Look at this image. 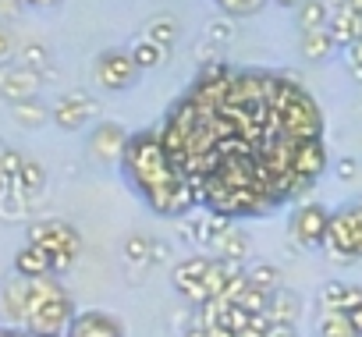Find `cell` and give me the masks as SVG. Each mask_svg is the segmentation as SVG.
I'll return each mask as SVG.
<instances>
[{
    "label": "cell",
    "instance_id": "cell-1",
    "mask_svg": "<svg viewBox=\"0 0 362 337\" xmlns=\"http://www.w3.org/2000/svg\"><path fill=\"white\" fill-rule=\"evenodd\" d=\"M75 319L71 295L57 284V277L29 280V305H25V330L36 337H68Z\"/></svg>",
    "mask_w": 362,
    "mask_h": 337
},
{
    "label": "cell",
    "instance_id": "cell-2",
    "mask_svg": "<svg viewBox=\"0 0 362 337\" xmlns=\"http://www.w3.org/2000/svg\"><path fill=\"white\" fill-rule=\"evenodd\" d=\"M29 242L43 245L54 256V277L64 273V270H71L75 259H78V252H82V238H78V231L68 220H36L29 227Z\"/></svg>",
    "mask_w": 362,
    "mask_h": 337
},
{
    "label": "cell",
    "instance_id": "cell-3",
    "mask_svg": "<svg viewBox=\"0 0 362 337\" xmlns=\"http://www.w3.org/2000/svg\"><path fill=\"white\" fill-rule=\"evenodd\" d=\"M330 227V210L320 203H298L288 220V235L298 249H323Z\"/></svg>",
    "mask_w": 362,
    "mask_h": 337
},
{
    "label": "cell",
    "instance_id": "cell-4",
    "mask_svg": "<svg viewBox=\"0 0 362 337\" xmlns=\"http://www.w3.org/2000/svg\"><path fill=\"white\" fill-rule=\"evenodd\" d=\"M93 78H96L103 89H110V93H124V89L135 85L139 64L132 61L128 50H103V54L96 57V64H93Z\"/></svg>",
    "mask_w": 362,
    "mask_h": 337
},
{
    "label": "cell",
    "instance_id": "cell-5",
    "mask_svg": "<svg viewBox=\"0 0 362 337\" xmlns=\"http://www.w3.org/2000/svg\"><path fill=\"white\" fill-rule=\"evenodd\" d=\"M206 270H210V259L206 256H185L181 263H174V273H170V280H174V291L185 298L189 305H206L210 302V291H206Z\"/></svg>",
    "mask_w": 362,
    "mask_h": 337
},
{
    "label": "cell",
    "instance_id": "cell-6",
    "mask_svg": "<svg viewBox=\"0 0 362 337\" xmlns=\"http://www.w3.org/2000/svg\"><path fill=\"white\" fill-rule=\"evenodd\" d=\"M100 114V103L89 96V93H64L54 107H50V121L64 131H78L86 128L93 117Z\"/></svg>",
    "mask_w": 362,
    "mask_h": 337
},
{
    "label": "cell",
    "instance_id": "cell-7",
    "mask_svg": "<svg viewBox=\"0 0 362 337\" xmlns=\"http://www.w3.org/2000/svg\"><path fill=\"white\" fill-rule=\"evenodd\" d=\"M40 75L36 71H29L25 64H8V68H0V100H8L11 107L15 103H22V100H33L36 93H40Z\"/></svg>",
    "mask_w": 362,
    "mask_h": 337
},
{
    "label": "cell",
    "instance_id": "cell-8",
    "mask_svg": "<svg viewBox=\"0 0 362 337\" xmlns=\"http://www.w3.org/2000/svg\"><path fill=\"white\" fill-rule=\"evenodd\" d=\"M128 149V131L114 121H103L96 124V131L89 135V153L100 160V163H110V160H121Z\"/></svg>",
    "mask_w": 362,
    "mask_h": 337
},
{
    "label": "cell",
    "instance_id": "cell-9",
    "mask_svg": "<svg viewBox=\"0 0 362 337\" xmlns=\"http://www.w3.org/2000/svg\"><path fill=\"white\" fill-rule=\"evenodd\" d=\"M25 305H29V280L15 273L11 280L0 284V316H4V323L25 330Z\"/></svg>",
    "mask_w": 362,
    "mask_h": 337
},
{
    "label": "cell",
    "instance_id": "cell-10",
    "mask_svg": "<svg viewBox=\"0 0 362 337\" xmlns=\"http://www.w3.org/2000/svg\"><path fill=\"white\" fill-rule=\"evenodd\" d=\"M327 29L334 32V43L348 50L351 43L362 40V11L351 8V4H330V22H327Z\"/></svg>",
    "mask_w": 362,
    "mask_h": 337
},
{
    "label": "cell",
    "instance_id": "cell-11",
    "mask_svg": "<svg viewBox=\"0 0 362 337\" xmlns=\"http://www.w3.org/2000/svg\"><path fill=\"white\" fill-rule=\"evenodd\" d=\"M68 337H124L121 323L103 312V309H89V312H75Z\"/></svg>",
    "mask_w": 362,
    "mask_h": 337
},
{
    "label": "cell",
    "instance_id": "cell-12",
    "mask_svg": "<svg viewBox=\"0 0 362 337\" xmlns=\"http://www.w3.org/2000/svg\"><path fill=\"white\" fill-rule=\"evenodd\" d=\"M177 235L185 238L189 245H196V249H214V242H217V213H185L181 217V227H177Z\"/></svg>",
    "mask_w": 362,
    "mask_h": 337
},
{
    "label": "cell",
    "instance_id": "cell-13",
    "mask_svg": "<svg viewBox=\"0 0 362 337\" xmlns=\"http://www.w3.org/2000/svg\"><path fill=\"white\" fill-rule=\"evenodd\" d=\"M15 273L25 277V280H36V277H54V256L36 245V242H25L18 252H15Z\"/></svg>",
    "mask_w": 362,
    "mask_h": 337
},
{
    "label": "cell",
    "instance_id": "cell-14",
    "mask_svg": "<svg viewBox=\"0 0 362 337\" xmlns=\"http://www.w3.org/2000/svg\"><path fill=\"white\" fill-rule=\"evenodd\" d=\"M323 171H327V149H323V142L320 138H302L295 146V175L316 182Z\"/></svg>",
    "mask_w": 362,
    "mask_h": 337
},
{
    "label": "cell",
    "instance_id": "cell-15",
    "mask_svg": "<svg viewBox=\"0 0 362 337\" xmlns=\"http://www.w3.org/2000/svg\"><path fill=\"white\" fill-rule=\"evenodd\" d=\"M355 305H362V288H358V284L330 280V284L320 288V309H330V312H351Z\"/></svg>",
    "mask_w": 362,
    "mask_h": 337
},
{
    "label": "cell",
    "instance_id": "cell-16",
    "mask_svg": "<svg viewBox=\"0 0 362 337\" xmlns=\"http://www.w3.org/2000/svg\"><path fill=\"white\" fill-rule=\"evenodd\" d=\"M334 32L330 29H313V32H302V43H298V54L313 64H323L330 54H334Z\"/></svg>",
    "mask_w": 362,
    "mask_h": 337
},
{
    "label": "cell",
    "instance_id": "cell-17",
    "mask_svg": "<svg viewBox=\"0 0 362 337\" xmlns=\"http://www.w3.org/2000/svg\"><path fill=\"white\" fill-rule=\"evenodd\" d=\"M11 185H15V189H18V192H22L29 203H33V199H36V196L47 189V171H43V163L25 156V167L18 171V178H15Z\"/></svg>",
    "mask_w": 362,
    "mask_h": 337
},
{
    "label": "cell",
    "instance_id": "cell-18",
    "mask_svg": "<svg viewBox=\"0 0 362 337\" xmlns=\"http://www.w3.org/2000/svg\"><path fill=\"white\" fill-rule=\"evenodd\" d=\"M146 40H153L156 47H163V50H170L174 43H177V36H181V22L174 18V15H156V18H149L146 22V32H142Z\"/></svg>",
    "mask_w": 362,
    "mask_h": 337
},
{
    "label": "cell",
    "instance_id": "cell-19",
    "mask_svg": "<svg viewBox=\"0 0 362 337\" xmlns=\"http://www.w3.org/2000/svg\"><path fill=\"white\" fill-rule=\"evenodd\" d=\"M153 242L156 238H149V235H128L124 238V263H128V270L135 273H142L146 266H153Z\"/></svg>",
    "mask_w": 362,
    "mask_h": 337
},
{
    "label": "cell",
    "instance_id": "cell-20",
    "mask_svg": "<svg viewBox=\"0 0 362 337\" xmlns=\"http://www.w3.org/2000/svg\"><path fill=\"white\" fill-rule=\"evenodd\" d=\"M128 54H132V61L139 64V71H153V68H160V64L167 61V54H170V50L156 47V43H153V40H146V36H135V40H132V47H128Z\"/></svg>",
    "mask_w": 362,
    "mask_h": 337
},
{
    "label": "cell",
    "instance_id": "cell-21",
    "mask_svg": "<svg viewBox=\"0 0 362 337\" xmlns=\"http://www.w3.org/2000/svg\"><path fill=\"white\" fill-rule=\"evenodd\" d=\"M298 312H302V298L295 295V291H288L284 284L270 295V305H267V316L270 319H284V323H295L298 319Z\"/></svg>",
    "mask_w": 362,
    "mask_h": 337
},
{
    "label": "cell",
    "instance_id": "cell-22",
    "mask_svg": "<svg viewBox=\"0 0 362 337\" xmlns=\"http://www.w3.org/2000/svg\"><path fill=\"white\" fill-rule=\"evenodd\" d=\"M295 15H298V29H302V32L327 29V22H330V4H327V0H302V4L295 8Z\"/></svg>",
    "mask_w": 362,
    "mask_h": 337
},
{
    "label": "cell",
    "instance_id": "cell-23",
    "mask_svg": "<svg viewBox=\"0 0 362 337\" xmlns=\"http://www.w3.org/2000/svg\"><path fill=\"white\" fill-rule=\"evenodd\" d=\"M316 337H358V330L351 326V316L348 312L323 309L320 319H316Z\"/></svg>",
    "mask_w": 362,
    "mask_h": 337
},
{
    "label": "cell",
    "instance_id": "cell-24",
    "mask_svg": "<svg viewBox=\"0 0 362 337\" xmlns=\"http://www.w3.org/2000/svg\"><path fill=\"white\" fill-rule=\"evenodd\" d=\"M18 57H22V64L29 68V71H36L40 78H54V57H50V50L43 47V43H25L22 50H18Z\"/></svg>",
    "mask_w": 362,
    "mask_h": 337
},
{
    "label": "cell",
    "instance_id": "cell-25",
    "mask_svg": "<svg viewBox=\"0 0 362 337\" xmlns=\"http://www.w3.org/2000/svg\"><path fill=\"white\" fill-rule=\"evenodd\" d=\"M11 117H15V124H22V128H43V124L50 121V107H43V103L33 96V100L15 103V107H11Z\"/></svg>",
    "mask_w": 362,
    "mask_h": 337
},
{
    "label": "cell",
    "instance_id": "cell-26",
    "mask_svg": "<svg viewBox=\"0 0 362 337\" xmlns=\"http://www.w3.org/2000/svg\"><path fill=\"white\" fill-rule=\"evenodd\" d=\"M249 249H252V242H249V235L242 231V227H228V235L217 242V252L224 256V259H235V263H245L249 259Z\"/></svg>",
    "mask_w": 362,
    "mask_h": 337
},
{
    "label": "cell",
    "instance_id": "cell-27",
    "mask_svg": "<svg viewBox=\"0 0 362 337\" xmlns=\"http://www.w3.org/2000/svg\"><path fill=\"white\" fill-rule=\"evenodd\" d=\"M203 36H206V43H214L217 50H224V47L235 40V18H231V15H217V18H210Z\"/></svg>",
    "mask_w": 362,
    "mask_h": 337
},
{
    "label": "cell",
    "instance_id": "cell-28",
    "mask_svg": "<svg viewBox=\"0 0 362 337\" xmlns=\"http://www.w3.org/2000/svg\"><path fill=\"white\" fill-rule=\"evenodd\" d=\"M249 284H252L256 291L274 295V291L281 288V273H277L274 263H252V266H249Z\"/></svg>",
    "mask_w": 362,
    "mask_h": 337
},
{
    "label": "cell",
    "instance_id": "cell-29",
    "mask_svg": "<svg viewBox=\"0 0 362 337\" xmlns=\"http://www.w3.org/2000/svg\"><path fill=\"white\" fill-rule=\"evenodd\" d=\"M214 4L221 8V15H231V18H249V15H256L263 4H270V0H214Z\"/></svg>",
    "mask_w": 362,
    "mask_h": 337
},
{
    "label": "cell",
    "instance_id": "cell-30",
    "mask_svg": "<svg viewBox=\"0 0 362 337\" xmlns=\"http://www.w3.org/2000/svg\"><path fill=\"white\" fill-rule=\"evenodd\" d=\"M25 210H29V199L11 185V192L0 199V217H4V220H18V217H25Z\"/></svg>",
    "mask_w": 362,
    "mask_h": 337
},
{
    "label": "cell",
    "instance_id": "cell-31",
    "mask_svg": "<svg viewBox=\"0 0 362 337\" xmlns=\"http://www.w3.org/2000/svg\"><path fill=\"white\" fill-rule=\"evenodd\" d=\"M238 305H242L245 312L259 316V312H267V305H270V295H267V291H256V288L249 284V288H245V295L238 298Z\"/></svg>",
    "mask_w": 362,
    "mask_h": 337
},
{
    "label": "cell",
    "instance_id": "cell-32",
    "mask_svg": "<svg viewBox=\"0 0 362 337\" xmlns=\"http://www.w3.org/2000/svg\"><path fill=\"white\" fill-rule=\"evenodd\" d=\"M22 167H25V156H22L18 149H4V163H0V175H4L8 182H15Z\"/></svg>",
    "mask_w": 362,
    "mask_h": 337
},
{
    "label": "cell",
    "instance_id": "cell-33",
    "mask_svg": "<svg viewBox=\"0 0 362 337\" xmlns=\"http://www.w3.org/2000/svg\"><path fill=\"white\" fill-rule=\"evenodd\" d=\"M358 171H362V163H358L355 156H341V160H337V167H334L337 182H355V178H358Z\"/></svg>",
    "mask_w": 362,
    "mask_h": 337
},
{
    "label": "cell",
    "instance_id": "cell-34",
    "mask_svg": "<svg viewBox=\"0 0 362 337\" xmlns=\"http://www.w3.org/2000/svg\"><path fill=\"white\" fill-rule=\"evenodd\" d=\"M15 57V36L8 29H0V68H8Z\"/></svg>",
    "mask_w": 362,
    "mask_h": 337
},
{
    "label": "cell",
    "instance_id": "cell-35",
    "mask_svg": "<svg viewBox=\"0 0 362 337\" xmlns=\"http://www.w3.org/2000/svg\"><path fill=\"white\" fill-rule=\"evenodd\" d=\"M263 337H298V333H295V323L270 319V326H267V333H263Z\"/></svg>",
    "mask_w": 362,
    "mask_h": 337
},
{
    "label": "cell",
    "instance_id": "cell-36",
    "mask_svg": "<svg viewBox=\"0 0 362 337\" xmlns=\"http://www.w3.org/2000/svg\"><path fill=\"white\" fill-rule=\"evenodd\" d=\"M181 337H210V330L196 319V312H192V319H189V326H185V333H181Z\"/></svg>",
    "mask_w": 362,
    "mask_h": 337
},
{
    "label": "cell",
    "instance_id": "cell-37",
    "mask_svg": "<svg viewBox=\"0 0 362 337\" xmlns=\"http://www.w3.org/2000/svg\"><path fill=\"white\" fill-rule=\"evenodd\" d=\"M167 256H170V249H167L163 242H153V266H160V263H167Z\"/></svg>",
    "mask_w": 362,
    "mask_h": 337
},
{
    "label": "cell",
    "instance_id": "cell-38",
    "mask_svg": "<svg viewBox=\"0 0 362 337\" xmlns=\"http://www.w3.org/2000/svg\"><path fill=\"white\" fill-rule=\"evenodd\" d=\"M344 61H348V75L362 85V61H355V57H344Z\"/></svg>",
    "mask_w": 362,
    "mask_h": 337
},
{
    "label": "cell",
    "instance_id": "cell-39",
    "mask_svg": "<svg viewBox=\"0 0 362 337\" xmlns=\"http://www.w3.org/2000/svg\"><path fill=\"white\" fill-rule=\"evenodd\" d=\"M0 337H29V330H22V326H0Z\"/></svg>",
    "mask_w": 362,
    "mask_h": 337
},
{
    "label": "cell",
    "instance_id": "cell-40",
    "mask_svg": "<svg viewBox=\"0 0 362 337\" xmlns=\"http://www.w3.org/2000/svg\"><path fill=\"white\" fill-rule=\"evenodd\" d=\"M348 316H351V326H355V330H358V337H362V305H355Z\"/></svg>",
    "mask_w": 362,
    "mask_h": 337
},
{
    "label": "cell",
    "instance_id": "cell-41",
    "mask_svg": "<svg viewBox=\"0 0 362 337\" xmlns=\"http://www.w3.org/2000/svg\"><path fill=\"white\" fill-rule=\"evenodd\" d=\"M270 4H277V8H298L302 0H270Z\"/></svg>",
    "mask_w": 362,
    "mask_h": 337
},
{
    "label": "cell",
    "instance_id": "cell-42",
    "mask_svg": "<svg viewBox=\"0 0 362 337\" xmlns=\"http://www.w3.org/2000/svg\"><path fill=\"white\" fill-rule=\"evenodd\" d=\"M8 192H11V182H8V178H4V175H0V199H4V196H8Z\"/></svg>",
    "mask_w": 362,
    "mask_h": 337
},
{
    "label": "cell",
    "instance_id": "cell-43",
    "mask_svg": "<svg viewBox=\"0 0 362 337\" xmlns=\"http://www.w3.org/2000/svg\"><path fill=\"white\" fill-rule=\"evenodd\" d=\"M348 4H351V8H358V11H362V0H348Z\"/></svg>",
    "mask_w": 362,
    "mask_h": 337
},
{
    "label": "cell",
    "instance_id": "cell-44",
    "mask_svg": "<svg viewBox=\"0 0 362 337\" xmlns=\"http://www.w3.org/2000/svg\"><path fill=\"white\" fill-rule=\"evenodd\" d=\"M0 163H4V146H0Z\"/></svg>",
    "mask_w": 362,
    "mask_h": 337
}]
</instances>
